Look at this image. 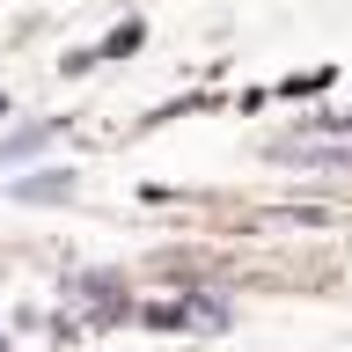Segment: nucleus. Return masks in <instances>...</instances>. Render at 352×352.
Instances as JSON below:
<instances>
[{"mask_svg": "<svg viewBox=\"0 0 352 352\" xmlns=\"http://www.w3.org/2000/svg\"><path fill=\"white\" fill-rule=\"evenodd\" d=\"M59 132H66V118H37V125L8 132V140H0V162H30V154H37V147H52Z\"/></svg>", "mask_w": 352, "mask_h": 352, "instance_id": "nucleus-2", "label": "nucleus"}, {"mask_svg": "<svg viewBox=\"0 0 352 352\" xmlns=\"http://www.w3.org/2000/svg\"><path fill=\"white\" fill-rule=\"evenodd\" d=\"M8 191H15L22 206H66V198H74V169H30V176H15Z\"/></svg>", "mask_w": 352, "mask_h": 352, "instance_id": "nucleus-1", "label": "nucleus"}]
</instances>
